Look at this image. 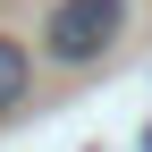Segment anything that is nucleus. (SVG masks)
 <instances>
[{
  "instance_id": "nucleus-1",
  "label": "nucleus",
  "mask_w": 152,
  "mask_h": 152,
  "mask_svg": "<svg viewBox=\"0 0 152 152\" xmlns=\"http://www.w3.org/2000/svg\"><path fill=\"white\" fill-rule=\"evenodd\" d=\"M118 26H127V0H59V9L42 17V51L59 68H93L118 42Z\"/></svg>"
},
{
  "instance_id": "nucleus-3",
  "label": "nucleus",
  "mask_w": 152,
  "mask_h": 152,
  "mask_svg": "<svg viewBox=\"0 0 152 152\" xmlns=\"http://www.w3.org/2000/svg\"><path fill=\"white\" fill-rule=\"evenodd\" d=\"M144 152H152V135H144Z\"/></svg>"
},
{
  "instance_id": "nucleus-2",
  "label": "nucleus",
  "mask_w": 152,
  "mask_h": 152,
  "mask_svg": "<svg viewBox=\"0 0 152 152\" xmlns=\"http://www.w3.org/2000/svg\"><path fill=\"white\" fill-rule=\"evenodd\" d=\"M17 93H26V42L0 34V110H17Z\"/></svg>"
}]
</instances>
